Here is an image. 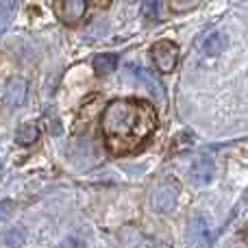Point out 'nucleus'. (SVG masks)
<instances>
[{
	"mask_svg": "<svg viewBox=\"0 0 248 248\" xmlns=\"http://www.w3.org/2000/svg\"><path fill=\"white\" fill-rule=\"evenodd\" d=\"M157 126V116L153 107L144 100H113L103 111V128L105 141L111 153H131L144 146V141L153 135Z\"/></svg>",
	"mask_w": 248,
	"mask_h": 248,
	"instance_id": "1",
	"label": "nucleus"
},
{
	"mask_svg": "<svg viewBox=\"0 0 248 248\" xmlns=\"http://www.w3.org/2000/svg\"><path fill=\"white\" fill-rule=\"evenodd\" d=\"M150 61H153V65L159 72L163 74L172 72L176 68V63H179V46L174 42L161 39V42H157L150 48Z\"/></svg>",
	"mask_w": 248,
	"mask_h": 248,
	"instance_id": "2",
	"label": "nucleus"
},
{
	"mask_svg": "<svg viewBox=\"0 0 248 248\" xmlns=\"http://www.w3.org/2000/svg\"><path fill=\"white\" fill-rule=\"evenodd\" d=\"M179 194H181L179 181H174V179L163 181V183L159 185V187L155 189V194H153V207L157 211H161V214L172 211L174 209V205H176V201H179Z\"/></svg>",
	"mask_w": 248,
	"mask_h": 248,
	"instance_id": "3",
	"label": "nucleus"
},
{
	"mask_svg": "<svg viewBox=\"0 0 248 248\" xmlns=\"http://www.w3.org/2000/svg\"><path fill=\"white\" fill-rule=\"evenodd\" d=\"M216 176V163L209 157H198L189 168V179L194 185H207Z\"/></svg>",
	"mask_w": 248,
	"mask_h": 248,
	"instance_id": "4",
	"label": "nucleus"
},
{
	"mask_svg": "<svg viewBox=\"0 0 248 248\" xmlns=\"http://www.w3.org/2000/svg\"><path fill=\"white\" fill-rule=\"evenodd\" d=\"M26 94H29V83L22 77H16L7 83V90H4V103L7 107L17 109L26 103Z\"/></svg>",
	"mask_w": 248,
	"mask_h": 248,
	"instance_id": "5",
	"label": "nucleus"
},
{
	"mask_svg": "<svg viewBox=\"0 0 248 248\" xmlns=\"http://www.w3.org/2000/svg\"><path fill=\"white\" fill-rule=\"evenodd\" d=\"M85 7L87 0H59V16L65 24L74 26L85 16Z\"/></svg>",
	"mask_w": 248,
	"mask_h": 248,
	"instance_id": "6",
	"label": "nucleus"
},
{
	"mask_svg": "<svg viewBox=\"0 0 248 248\" xmlns=\"http://www.w3.org/2000/svg\"><path fill=\"white\" fill-rule=\"evenodd\" d=\"M227 46H229L227 33H222V31H214V33H209L205 39H202L201 50H202V55H207V57H216V55H220Z\"/></svg>",
	"mask_w": 248,
	"mask_h": 248,
	"instance_id": "7",
	"label": "nucleus"
},
{
	"mask_svg": "<svg viewBox=\"0 0 248 248\" xmlns=\"http://www.w3.org/2000/svg\"><path fill=\"white\" fill-rule=\"evenodd\" d=\"M131 72H135V77L140 78L141 83H144L146 85V90L150 92V96H155V98H159L161 100L163 98V94H166V92H163V85H161V81H159L157 77H155L153 72H150V70H144V68H131Z\"/></svg>",
	"mask_w": 248,
	"mask_h": 248,
	"instance_id": "8",
	"label": "nucleus"
},
{
	"mask_svg": "<svg viewBox=\"0 0 248 248\" xmlns=\"http://www.w3.org/2000/svg\"><path fill=\"white\" fill-rule=\"evenodd\" d=\"M118 65V57L111 55V52H105V55H98L94 59V70L98 77H107V74H111L113 70H116Z\"/></svg>",
	"mask_w": 248,
	"mask_h": 248,
	"instance_id": "9",
	"label": "nucleus"
},
{
	"mask_svg": "<svg viewBox=\"0 0 248 248\" xmlns=\"http://www.w3.org/2000/svg\"><path fill=\"white\" fill-rule=\"evenodd\" d=\"M16 140H17V144L20 146H31V144H35V141L39 140V128H37V124H22L20 128H17V133H16Z\"/></svg>",
	"mask_w": 248,
	"mask_h": 248,
	"instance_id": "10",
	"label": "nucleus"
},
{
	"mask_svg": "<svg viewBox=\"0 0 248 248\" xmlns=\"http://www.w3.org/2000/svg\"><path fill=\"white\" fill-rule=\"evenodd\" d=\"M24 242H26V235H24L22 229L13 227V229H9V231L2 233V244L7 248H22L24 246Z\"/></svg>",
	"mask_w": 248,
	"mask_h": 248,
	"instance_id": "11",
	"label": "nucleus"
},
{
	"mask_svg": "<svg viewBox=\"0 0 248 248\" xmlns=\"http://www.w3.org/2000/svg\"><path fill=\"white\" fill-rule=\"evenodd\" d=\"M161 9H163V0H144V13L150 20H157L161 16Z\"/></svg>",
	"mask_w": 248,
	"mask_h": 248,
	"instance_id": "12",
	"label": "nucleus"
},
{
	"mask_svg": "<svg viewBox=\"0 0 248 248\" xmlns=\"http://www.w3.org/2000/svg\"><path fill=\"white\" fill-rule=\"evenodd\" d=\"M17 4H20V0H0V17L7 22L9 17L16 13Z\"/></svg>",
	"mask_w": 248,
	"mask_h": 248,
	"instance_id": "13",
	"label": "nucleus"
},
{
	"mask_svg": "<svg viewBox=\"0 0 248 248\" xmlns=\"http://www.w3.org/2000/svg\"><path fill=\"white\" fill-rule=\"evenodd\" d=\"M13 214V205L9 201H0V220H7Z\"/></svg>",
	"mask_w": 248,
	"mask_h": 248,
	"instance_id": "14",
	"label": "nucleus"
},
{
	"mask_svg": "<svg viewBox=\"0 0 248 248\" xmlns=\"http://www.w3.org/2000/svg\"><path fill=\"white\" fill-rule=\"evenodd\" d=\"M61 248H85V244H83L78 237H65L63 244H61Z\"/></svg>",
	"mask_w": 248,
	"mask_h": 248,
	"instance_id": "15",
	"label": "nucleus"
},
{
	"mask_svg": "<svg viewBox=\"0 0 248 248\" xmlns=\"http://www.w3.org/2000/svg\"><path fill=\"white\" fill-rule=\"evenodd\" d=\"M94 2H96V7H105V4H107L109 0H94Z\"/></svg>",
	"mask_w": 248,
	"mask_h": 248,
	"instance_id": "16",
	"label": "nucleus"
},
{
	"mask_svg": "<svg viewBox=\"0 0 248 248\" xmlns=\"http://www.w3.org/2000/svg\"><path fill=\"white\" fill-rule=\"evenodd\" d=\"M174 2H179V4H187V2H192V0H174Z\"/></svg>",
	"mask_w": 248,
	"mask_h": 248,
	"instance_id": "17",
	"label": "nucleus"
}]
</instances>
